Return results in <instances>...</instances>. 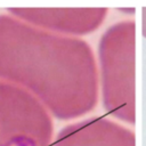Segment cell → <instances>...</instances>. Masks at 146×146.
I'll return each mask as SVG.
<instances>
[{
  "mask_svg": "<svg viewBox=\"0 0 146 146\" xmlns=\"http://www.w3.org/2000/svg\"><path fill=\"white\" fill-rule=\"evenodd\" d=\"M141 34L144 38H146V7L141 10Z\"/></svg>",
  "mask_w": 146,
  "mask_h": 146,
  "instance_id": "5",
  "label": "cell"
},
{
  "mask_svg": "<svg viewBox=\"0 0 146 146\" xmlns=\"http://www.w3.org/2000/svg\"><path fill=\"white\" fill-rule=\"evenodd\" d=\"M0 49V76L30 89L59 119L78 117L97 100V71L89 46L40 35Z\"/></svg>",
  "mask_w": 146,
  "mask_h": 146,
  "instance_id": "1",
  "label": "cell"
},
{
  "mask_svg": "<svg viewBox=\"0 0 146 146\" xmlns=\"http://www.w3.org/2000/svg\"><path fill=\"white\" fill-rule=\"evenodd\" d=\"M103 104L114 117L135 122V26H112L99 41Z\"/></svg>",
  "mask_w": 146,
  "mask_h": 146,
  "instance_id": "2",
  "label": "cell"
},
{
  "mask_svg": "<svg viewBox=\"0 0 146 146\" xmlns=\"http://www.w3.org/2000/svg\"><path fill=\"white\" fill-rule=\"evenodd\" d=\"M52 146H135L132 132L103 117L65 128Z\"/></svg>",
  "mask_w": 146,
  "mask_h": 146,
  "instance_id": "4",
  "label": "cell"
},
{
  "mask_svg": "<svg viewBox=\"0 0 146 146\" xmlns=\"http://www.w3.org/2000/svg\"><path fill=\"white\" fill-rule=\"evenodd\" d=\"M51 121L29 91L0 82V146H49Z\"/></svg>",
  "mask_w": 146,
  "mask_h": 146,
  "instance_id": "3",
  "label": "cell"
}]
</instances>
